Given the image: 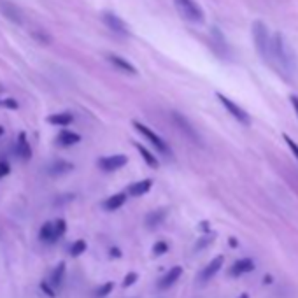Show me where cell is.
I'll list each match as a JSON object with an SVG mask.
<instances>
[{
    "mask_svg": "<svg viewBox=\"0 0 298 298\" xmlns=\"http://www.w3.org/2000/svg\"><path fill=\"white\" fill-rule=\"evenodd\" d=\"M284 141H286V144H288V148L293 151V154H295L296 160H298V144H296L295 141H293V139H289L288 135H284Z\"/></svg>",
    "mask_w": 298,
    "mask_h": 298,
    "instance_id": "31",
    "label": "cell"
},
{
    "mask_svg": "<svg viewBox=\"0 0 298 298\" xmlns=\"http://www.w3.org/2000/svg\"><path fill=\"white\" fill-rule=\"evenodd\" d=\"M270 60L281 71V74H284L286 77H293L296 74L295 51L282 34H275L270 39V58H268V62Z\"/></svg>",
    "mask_w": 298,
    "mask_h": 298,
    "instance_id": "1",
    "label": "cell"
},
{
    "mask_svg": "<svg viewBox=\"0 0 298 298\" xmlns=\"http://www.w3.org/2000/svg\"><path fill=\"white\" fill-rule=\"evenodd\" d=\"M53 228H54V235H56V239H60V237H64L65 235L67 223H65V219H56V221L53 223Z\"/></svg>",
    "mask_w": 298,
    "mask_h": 298,
    "instance_id": "25",
    "label": "cell"
},
{
    "mask_svg": "<svg viewBox=\"0 0 298 298\" xmlns=\"http://www.w3.org/2000/svg\"><path fill=\"white\" fill-rule=\"evenodd\" d=\"M137 279H139L137 272H128V274L125 275V279H123V288L127 289V288H130V286H134L135 282H137Z\"/></svg>",
    "mask_w": 298,
    "mask_h": 298,
    "instance_id": "27",
    "label": "cell"
},
{
    "mask_svg": "<svg viewBox=\"0 0 298 298\" xmlns=\"http://www.w3.org/2000/svg\"><path fill=\"white\" fill-rule=\"evenodd\" d=\"M291 104H293V107H295V112L298 116V97H296V95H293V97H291Z\"/></svg>",
    "mask_w": 298,
    "mask_h": 298,
    "instance_id": "36",
    "label": "cell"
},
{
    "mask_svg": "<svg viewBox=\"0 0 298 298\" xmlns=\"http://www.w3.org/2000/svg\"><path fill=\"white\" fill-rule=\"evenodd\" d=\"M112 289H114V282H105V284H102L97 289V298H105L107 295H111Z\"/></svg>",
    "mask_w": 298,
    "mask_h": 298,
    "instance_id": "26",
    "label": "cell"
},
{
    "mask_svg": "<svg viewBox=\"0 0 298 298\" xmlns=\"http://www.w3.org/2000/svg\"><path fill=\"white\" fill-rule=\"evenodd\" d=\"M58 144L60 146H65V148H67V146H74V144H77V142L81 141V137L77 134H74V132H62L60 135H58Z\"/></svg>",
    "mask_w": 298,
    "mask_h": 298,
    "instance_id": "21",
    "label": "cell"
},
{
    "mask_svg": "<svg viewBox=\"0 0 298 298\" xmlns=\"http://www.w3.org/2000/svg\"><path fill=\"white\" fill-rule=\"evenodd\" d=\"M127 197H128L127 193L112 195V197H109L107 200L104 202V209H105V211H117L121 205H125V202H127Z\"/></svg>",
    "mask_w": 298,
    "mask_h": 298,
    "instance_id": "16",
    "label": "cell"
},
{
    "mask_svg": "<svg viewBox=\"0 0 298 298\" xmlns=\"http://www.w3.org/2000/svg\"><path fill=\"white\" fill-rule=\"evenodd\" d=\"M135 148L139 149V153L142 154V158H144V161L149 165L151 168H158V165H160V163H158L156 156H154V154L151 153V151H148V149L144 148V146H141V144H135Z\"/></svg>",
    "mask_w": 298,
    "mask_h": 298,
    "instance_id": "23",
    "label": "cell"
},
{
    "mask_svg": "<svg viewBox=\"0 0 298 298\" xmlns=\"http://www.w3.org/2000/svg\"><path fill=\"white\" fill-rule=\"evenodd\" d=\"M151 186H153V181H151V179H144V181L134 183V185L128 188L127 195H132V197H142V195H146L151 190Z\"/></svg>",
    "mask_w": 298,
    "mask_h": 298,
    "instance_id": "13",
    "label": "cell"
},
{
    "mask_svg": "<svg viewBox=\"0 0 298 298\" xmlns=\"http://www.w3.org/2000/svg\"><path fill=\"white\" fill-rule=\"evenodd\" d=\"M86 248H88L86 241H81V239H79V241H76L74 244L71 246V251H69V253H71V256H74V258H76V256L83 255V253L86 251Z\"/></svg>",
    "mask_w": 298,
    "mask_h": 298,
    "instance_id": "24",
    "label": "cell"
},
{
    "mask_svg": "<svg viewBox=\"0 0 298 298\" xmlns=\"http://www.w3.org/2000/svg\"><path fill=\"white\" fill-rule=\"evenodd\" d=\"M9 170H11L9 163H7V161H0V177H4V175L9 174Z\"/></svg>",
    "mask_w": 298,
    "mask_h": 298,
    "instance_id": "33",
    "label": "cell"
},
{
    "mask_svg": "<svg viewBox=\"0 0 298 298\" xmlns=\"http://www.w3.org/2000/svg\"><path fill=\"white\" fill-rule=\"evenodd\" d=\"M0 135H4V127L0 125Z\"/></svg>",
    "mask_w": 298,
    "mask_h": 298,
    "instance_id": "38",
    "label": "cell"
},
{
    "mask_svg": "<svg viewBox=\"0 0 298 298\" xmlns=\"http://www.w3.org/2000/svg\"><path fill=\"white\" fill-rule=\"evenodd\" d=\"M0 11H2V14L7 18V20L14 21V23H21V21H23V18H21V11L18 9L14 4L7 2V0H0Z\"/></svg>",
    "mask_w": 298,
    "mask_h": 298,
    "instance_id": "9",
    "label": "cell"
},
{
    "mask_svg": "<svg viewBox=\"0 0 298 298\" xmlns=\"http://www.w3.org/2000/svg\"><path fill=\"white\" fill-rule=\"evenodd\" d=\"M2 104H4V105H7V107H11V109H16V107H18V104L13 100V98H7V100H4Z\"/></svg>",
    "mask_w": 298,
    "mask_h": 298,
    "instance_id": "34",
    "label": "cell"
},
{
    "mask_svg": "<svg viewBox=\"0 0 298 298\" xmlns=\"http://www.w3.org/2000/svg\"><path fill=\"white\" fill-rule=\"evenodd\" d=\"M174 2L185 20L193 21V23H202L204 21V11L195 0H174Z\"/></svg>",
    "mask_w": 298,
    "mask_h": 298,
    "instance_id": "3",
    "label": "cell"
},
{
    "mask_svg": "<svg viewBox=\"0 0 298 298\" xmlns=\"http://www.w3.org/2000/svg\"><path fill=\"white\" fill-rule=\"evenodd\" d=\"M165 216H167V211H165V209H158V211L149 212V214L146 216V224H148L149 228L158 226V224L163 223Z\"/></svg>",
    "mask_w": 298,
    "mask_h": 298,
    "instance_id": "19",
    "label": "cell"
},
{
    "mask_svg": "<svg viewBox=\"0 0 298 298\" xmlns=\"http://www.w3.org/2000/svg\"><path fill=\"white\" fill-rule=\"evenodd\" d=\"M40 289H42V291L46 293V295L49 296V298H54V296H56V291H53L54 288H51V286L47 284V282H44V281L40 282Z\"/></svg>",
    "mask_w": 298,
    "mask_h": 298,
    "instance_id": "30",
    "label": "cell"
},
{
    "mask_svg": "<svg viewBox=\"0 0 298 298\" xmlns=\"http://www.w3.org/2000/svg\"><path fill=\"white\" fill-rule=\"evenodd\" d=\"M134 127L137 128V132L139 134H142L146 139L151 142V144L154 146L160 153H163V154H170V148L167 146V142L163 141V139L160 137V135H156L153 130H151L149 127H146V125H142V123H139V121H134Z\"/></svg>",
    "mask_w": 298,
    "mask_h": 298,
    "instance_id": "4",
    "label": "cell"
},
{
    "mask_svg": "<svg viewBox=\"0 0 298 298\" xmlns=\"http://www.w3.org/2000/svg\"><path fill=\"white\" fill-rule=\"evenodd\" d=\"M172 121H174V125L179 128V132H181V134H185V137L190 139L191 142H195V144H198V142H200V135L197 134V130L191 127V123L186 120L185 116H183V114L172 112Z\"/></svg>",
    "mask_w": 298,
    "mask_h": 298,
    "instance_id": "5",
    "label": "cell"
},
{
    "mask_svg": "<svg viewBox=\"0 0 298 298\" xmlns=\"http://www.w3.org/2000/svg\"><path fill=\"white\" fill-rule=\"evenodd\" d=\"M109 62H111V64L116 69H120L121 72H127V74H132V76L137 74V69H135L128 60H125V58L117 56V54H111V56H109Z\"/></svg>",
    "mask_w": 298,
    "mask_h": 298,
    "instance_id": "12",
    "label": "cell"
},
{
    "mask_svg": "<svg viewBox=\"0 0 298 298\" xmlns=\"http://www.w3.org/2000/svg\"><path fill=\"white\" fill-rule=\"evenodd\" d=\"M218 98H219V102L226 107V111L231 114V116L235 117V120H239L241 121L242 125H249V116H248V112L244 111L242 107H239L235 102H231L230 98H226L224 95H221V93H218Z\"/></svg>",
    "mask_w": 298,
    "mask_h": 298,
    "instance_id": "7",
    "label": "cell"
},
{
    "mask_svg": "<svg viewBox=\"0 0 298 298\" xmlns=\"http://www.w3.org/2000/svg\"><path fill=\"white\" fill-rule=\"evenodd\" d=\"M39 237L42 242H47V244H53V242H56V235H54V228H53V223H44L42 226H40V231H39Z\"/></svg>",
    "mask_w": 298,
    "mask_h": 298,
    "instance_id": "18",
    "label": "cell"
},
{
    "mask_svg": "<svg viewBox=\"0 0 298 298\" xmlns=\"http://www.w3.org/2000/svg\"><path fill=\"white\" fill-rule=\"evenodd\" d=\"M102 20H104V23L107 25V28L111 32H114V34L121 35V37H127V35H130V30H128V27L125 25V21L121 20L120 16H116L114 13H104Z\"/></svg>",
    "mask_w": 298,
    "mask_h": 298,
    "instance_id": "6",
    "label": "cell"
},
{
    "mask_svg": "<svg viewBox=\"0 0 298 298\" xmlns=\"http://www.w3.org/2000/svg\"><path fill=\"white\" fill-rule=\"evenodd\" d=\"M253 39H255L256 51L265 62H268L270 58V34L267 30V25L261 21H255L253 23Z\"/></svg>",
    "mask_w": 298,
    "mask_h": 298,
    "instance_id": "2",
    "label": "cell"
},
{
    "mask_svg": "<svg viewBox=\"0 0 298 298\" xmlns=\"http://www.w3.org/2000/svg\"><path fill=\"white\" fill-rule=\"evenodd\" d=\"M72 168H74V165H72V163L60 160V161H54V163L51 165L49 168H47V172H49L51 175H62V174H67V172L72 170Z\"/></svg>",
    "mask_w": 298,
    "mask_h": 298,
    "instance_id": "20",
    "label": "cell"
},
{
    "mask_svg": "<svg viewBox=\"0 0 298 298\" xmlns=\"http://www.w3.org/2000/svg\"><path fill=\"white\" fill-rule=\"evenodd\" d=\"M64 277H65V263H60L53 270V274H51V282H53V288L54 289L60 288L62 282H64Z\"/></svg>",
    "mask_w": 298,
    "mask_h": 298,
    "instance_id": "22",
    "label": "cell"
},
{
    "mask_svg": "<svg viewBox=\"0 0 298 298\" xmlns=\"http://www.w3.org/2000/svg\"><path fill=\"white\" fill-rule=\"evenodd\" d=\"M239 298H249V295H246V293H244V295H241Z\"/></svg>",
    "mask_w": 298,
    "mask_h": 298,
    "instance_id": "39",
    "label": "cell"
},
{
    "mask_svg": "<svg viewBox=\"0 0 298 298\" xmlns=\"http://www.w3.org/2000/svg\"><path fill=\"white\" fill-rule=\"evenodd\" d=\"M51 125H58V127H69V125L74 121V116L71 112H58V114H51L47 117Z\"/></svg>",
    "mask_w": 298,
    "mask_h": 298,
    "instance_id": "17",
    "label": "cell"
},
{
    "mask_svg": "<svg viewBox=\"0 0 298 298\" xmlns=\"http://www.w3.org/2000/svg\"><path fill=\"white\" fill-rule=\"evenodd\" d=\"M212 241H214V235H209L207 239H202V241H200V242H198V244H197V249H204L205 246H209V244H211Z\"/></svg>",
    "mask_w": 298,
    "mask_h": 298,
    "instance_id": "32",
    "label": "cell"
},
{
    "mask_svg": "<svg viewBox=\"0 0 298 298\" xmlns=\"http://www.w3.org/2000/svg\"><path fill=\"white\" fill-rule=\"evenodd\" d=\"M127 156L125 154H114V156H105L102 158L100 161H98V167L102 168V170L105 172H114L117 170V168L125 167L127 165Z\"/></svg>",
    "mask_w": 298,
    "mask_h": 298,
    "instance_id": "8",
    "label": "cell"
},
{
    "mask_svg": "<svg viewBox=\"0 0 298 298\" xmlns=\"http://www.w3.org/2000/svg\"><path fill=\"white\" fill-rule=\"evenodd\" d=\"M221 265H223V256H216V258L212 260L211 263H209L207 267L204 268V272H202L200 279H202V281H209L212 275L218 274L219 268H221Z\"/></svg>",
    "mask_w": 298,
    "mask_h": 298,
    "instance_id": "14",
    "label": "cell"
},
{
    "mask_svg": "<svg viewBox=\"0 0 298 298\" xmlns=\"http://www.w3.org/2000/svg\"><path fill=\"white\" fill-rule=\"evenodd\" d=\"M181 274H183V267L170 268V270H168L167 274H165L163 277L160 279V282H158V288H160V289H168L175 281H177L179 277H181Z\"/></svg>",
    "mask_w": 298,
    "mask_h": 298,
    "instance_id": "11",
    "label": "cell"
},
{
    "mask_svg": "<svg viewBox=\"0 0 298 298\" xmlns=\"http://www.w3.org/2000/svg\"><path fill=\"white\" fill-rule=\"evenodd\" d=\"M230 246H233L235 248V246H237V241H235V239H230Z\"/></svg>",
    "mask_w": 298,
    "mask_h": 298,
    "instance_id": "37",
    "label": "cell"
},
{
    "mask_svg": "<svg viewBox=\"0 0 298 298\" xmlns=\"http://www.w3.org/2000/svg\"><path fill=\"white\" fill-rule=\"evenodd\" d=\"M34 37L37 39L40 44H49L51 42V37L44 30H35L34 32Z\"/></svg>",
    "mask_w": 298,
    "mask_h": 298,
    "instance_id": "29",
    "label": "cell"
},
{
    "mask_svg": "<svg viewBox=\"0 0 298 298\" xmlns=\"http://www.w3.org/2000/svg\"><path fill=\"white\" fill-rule=\"evenodd\" d=\"M253 270H255V263H253V260L244 258V260L235 261V263L230 267V272H228V274H230L231 277H239V275L248 274V272H253Z\"/></svg>",
    "mask_w": 298,
    "mask_h": 298,
    "instance_id": "10",
    "label": "cell"
},
{
    "mask_svg": "<svg viewBox=\"0 0 298 298\" xmlns=\"http://www.w3.org/2000/svg\"><path fill=\"white\" fill-rule=\"evenodd\" d=\"M167 251H168V244L167 242H163V241L156 242V244L153 246V255L154 256H161V255H165Z\"/></svg>",
    "mask_w": 298,
    "mask_h": 298,
    "instance_id": "28",
    "label": "cell"
},
{
    "mask_svg": "<svg viewBox=\"0 0 298 298\" xmlns=\"http://www.w3.org/2000/svg\"><path fill=\"white\" fill-rule=\"evenodd\" d=\"M16 153H18V156H20L21 160H30V158H32V149H30V144H28L27 135H25V134H20V137H18Z\"/></svg>",
    "mask_w": 298,
    "mask_h": 298,
    "instance_id": "15",
    "label": "cell"
},
{
    "mask_svg": "<svg viewBox=\"0 0 298 298\" xmlns=\"http://www.w3.org/2000/svg\"><path fill=\"white\" fill-rule=\"evenodd\" d=\"M109 255H111L112 258H121V251H120V248H111V251H109Z\"/></svg>",
    "mask_w": 298,
    "mask_h": 298,
    "instance_id": "35",
    "label": "cell"
}]
</instances>
